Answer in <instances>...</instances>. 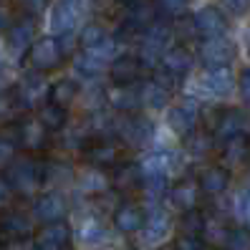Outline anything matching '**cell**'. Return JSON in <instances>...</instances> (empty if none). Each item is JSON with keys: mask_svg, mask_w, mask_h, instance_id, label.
Returning a JSON list of instances; mask_svg holds the SVG:
<instances>
[{"mask_svg": "<svg viewBox=\"0 0 250 250\" xmlns=\"http://www.w3.org/2000/svg\"><path fill=\"white\" fill-rule=\"evenodd\" d=\"M8 182L13 192L18 195H31L43 185V165L36 159H18L8 167Z\"/></svg>", "mask_w": 250, "mask_h": 250, "instance_id": "obj_1", "label": "cell"}, {"mask_svg": "<svg viewBox=\"0 0 250 250\" xmlns=\"http://www.w3.org/2000/svg\"><path fill=\"white\" fill-rule=\"evenodd\" d=\"M86 10V0H56L51 8V31L56 36H71Z\"/></svg>", "mask_w": 250, "mask_h": 250, "instance_id": "obj_2", "label": "cell"}, {"mask_svg": "<svg viewBox=\"0 0 250 250\" xmlns=\"http://www.w3.org/2000/svg\"><path fill=\"white\" fill-rule=\"evenodd\" d=\"M63 56H66V46L58 38H41L28 51V63L38 73H43V71H53L63 61Z\"/></svg>", "mask_w": 250, "mask_h": 250, "instance_id": "obj_3", "label": "cell"}, {"mask_svg": "<svg viewBox=\"0 0 250 250\" xmlns=\"http://www.w3.org/2000/svg\"><path fill=\"white\" fill-rule=\"evenodd\" d=\"M16 96L21 109H36V106H46L51 99V86L41 73H28V76L16 86Z\"/></svg>", "mask_w": 250, "mask_h": 250, "instance_id": "obj_4", "label": "cell"}, {"mask_svg": "<svg viewBox=\"0 0 250 250\" xmlns=\"http://www.w3.org/2000/svg\"><path fill=\"white\" fill-rule=\"evenodd\" d=\"M169 28L165 23H157L154 28L144 33L142 41V51H139V61L144 66H157L162 63V56L167 53V43H169Z\"/></svg>", "mask_w": 250, "mask_h": 250, "instance_id": "obj_5", "label": "cell"}, {"mask_svg": "<svg viewBox=\"0 0 250 250\" xmlns=\"http://www.w3.org/2000/svg\"><path fill=\"white\" fill-rule=\"evenodd\" d=\"M116 134L131 146H144L154 134V124L149 119H144V116H139V114H126L124 119H119V124H116Z\"/></svg>", "mask_w": 250, "mask_h": 250, "instance_id": "obj_6", "label": "cell"}, {"mask_svg": "<svg viewBox=\"0 0 250 250\" xmlns=\"http://www.w3.org/2000/svg\"><path fill=\"white\" fill-rule=\"evenodd\" d=\"M235 58V43L228 38H208L200 46V61L208 68H228Z\"/></svg>", "mask_w": 250, "mask_h": 250, "instance_id": "obj_7", "label": "cell"}, {"mask_svg": "<svg viewBox=\"0 0 250 250\" xmlns=\"http://www.w3.org/2000/svg\"><path fill=\"white\" fill-rule=\"evenodd\" d=\"M197 116H200L197 101L185 99V101L174 104V106L167 111V124H169L172 131H177V134H182V137H189V134H195Z\"/></svg>", "mask_w": 250, "mask_h": 250, "instance_id": "obj_8", "label": "cell"}, {"mask_svg": "<svg viewBox=\"0 0 250 250\" xmlns=\"http://www.w3.org/2000/svg\"><path fill=\"white\" fill-rule=\"evenodd\" d=\"M18 144L25 146L28 152H43L48 146V129L43 126L41 119H23L16 124Z\"/></svg>", "mask_w": 250, "mask_h": 250, "instance_id": "obj_9", "label": "cell"}, {"mask_svg": "<svg viewBox=\"0 0 250 250\" xmlns=\"http://www.w3.org/2000/svg\"><path fill=\"white\" fill-rule=\"evenodd\" d=\"M68 243H71V228L61 220V223H51L38 230L33 250H66Z\"/></svg>", "mask_w": 250, "mask_h": 250, "instance_id": "obj_10", "label": "cell"}, {"mask_svg": "<svg viewBox=\"0 0 250 250\" xmlns=\"http://www.w3.org/2000/svg\"><path fill=\"white\" fill-rule=\"evenodd\" d=\"M195 28H197V36H202L205 41L208 38H223V33L228 31V21L217 8L208 5V8L195 13Z\"/></svg>", "mask_w": 250, "mask_h": 250, "instance_id": "obj_11", "label": "cell"}, {"mask_svg": "<svg viewBox=\"0 0 250 250\" xmlns=\"http://www.w3.org/2000/svg\"><path fill=\"white\" fill-rule=\"evenodd\" d=\"M139 71H142V61L137 56H116L109 66V79L116 89H122V86H131L139 79Z\"/></svg>", "mask_w": 250, "mask_h": 250, "instance_id": "obj_12", "label": "cell"}, {"mask_svg": "<svg viewBox=\"0 0 250 250\" xmlns=\"http://www.w3.org/2000/svg\"><path fill=\"white\" fill-rule=\"evenodd\" d=\"M157 5H152L149 0H142V3L131 5L129 8V16H126V23H124V31L129 33H146L149 28H154L159 21H157Z\"/></svg>", "mask_w": 250, "mask_h": 250, "instance_id": "obj_13", "label": "cell"}, {"mask_svg": "<svg viewBox=\"0 0 250 250\" xmlns=\"http://www.w3.org/2000/svg\"><path fill=\"white\" fill-rule=\"evenodd\" d=\"M245 126H248V116L240 109L223 111V114H220V119L215 122V137L225 144V142H230L235 137H243Z\"/></svg>", "mask_w": 250, "mask_h": 250, "instance_id": "obj_14", "label": "cell"}, {"mask_svg": "<svg viewBox=\"0 0 250 250\" xmlns=\"http://www.w3.org/2000/svg\"><path fill=\"white\" fill-rule=\"evenodd\" d=\"M33 212L36 217L41 220V223H61L63 215H66V200L63 195H58V192H46V195H41L33 205Z\"/></svg>", "mask_w": 250, "mask_h": 250, "instance_id": "obj_15", "label": "cell"}, {"mask_svg": "<svg viewBox=\"0 0 250 250\" xmlns=\"http://www.w3.org/2000/svg\"><path fill=\"white\" fill-rule=\"evenodd\" d=\"M169 232V215L165 210H152L144 220V228H142V243L144 245H154L162 243Z\"/></svg>", "mask_w": 250, "mask_h": 250, "instance_id": "obj_16", "label": "cell"}, {"mask_svg": "<svg viewBox=\"0 0 250 250\" xmlns=\"http://www.w3.org/2000/svg\"><path fill=\"white\" fill-rule=\"evenodd\" d=\"M0 232L8 235V240L21 243V240H25L28 235H31V220H28L23 212H18V210H8L3 215V220H0Z\"/></svg>", "mask_w": 250, "mask_h": 250, "instance_id": "obj_17", "label": "cell"}, {"mask_svg": "<svg viewBox=\"0 0 250 250\" xmlns=\"http://www.w3.org/2000/svg\"><path fill=\"white\" fill-rule=\"evenodd\" d=\"M202 89L212 96H228L232 91V73L230 68H208V73L202 76Z\"/></svg>", "mask_w": 250, "mask_h": 250, "instance_id": "obj_18", "label": "cell"}, {"mask_svg": "<svg viewBox=\"0 0 250 250\" xmlns=\"http://www.w3.org/2000/svg\"><path fill=\"white\" fill-rule=\"evenodd\" d=\"M162 68L169 71L172 76L182 79L185 73L192 68V53H189L185 46H174V48H167V53L162 56Z\"/></svg>", "mask_w": 250, "mask_h": 250, "instance_id": "obj_19", "label": "cell"}, {"mask_svg": "<svg viewBox=\"0 0 250 250\" xmlns=\"http://www.w3.org/2000/svg\"><path fill=\"white\" fill-rule=\"evenodd\" d=\"M33 36H36V25L31 21H18V23H13L8 28V46L21 53V51H31L33 46Z\"/></svg>", "mask_w": 250, "mask_h": 250, "instance_id": "obj_20", "label": "cell"}, {"mask_svg": "<svg viewBox=\"0 0 250 250\" xmlns=\"http://www.w3.org/2000/svg\"><path fill=\"white\" fill-rule=\"evenodd\" d=\"M144 220H146V215L137 208V205H122V208L114 212V225L122 232H139L144 228Z\"/></svg>", "mask_w": 250, "mask_h": 250, "instance_id": "obj_21", "label": "cell"}, {"mask_svg": "<svg viewBox=\"0 0 250 250\" xmlns=\"http://www.w3.org/2000/svg\"><path fill=\"white\" fill-rule=\"evenodd\" d=\"M197 185L205 195H220V192H225L228 185H230V172L225 167H208L200 174Z\"/></svg>", "mask_w": 250, "mask_h": 250, "instance_id": "obj_22", "label": "cell"}, {"mask_svg": "<svg viewBox=\"0 0 250 250\" xmlns=\"http://www.w3.org/2000/svg\"><path fill=\"white\" fill-rule=\"evenodd\" d=\"M144 174H142V167L134 165V162H124V165H114V172H111V185L116 189H131L142 185Z\"/></svg>", "mask_w": 250, "mask_h": 250, "instance_id": "obj_23", "label": "cell"}, {"mask_svg": "<svg viewBox=\"0 0 250 250\" xmlns=\"http://www.w3.org/2000/svg\"><path fill=\"white\" fill-rule=\"evenodd\" d=\"M172 159H174V154H169V152L149 154V157H146V162L142 165L144 180H165L167 182V174L172 169Z\"/></svg>", "mask_w": 250, "mask_h": 250, "instance_id": "obj_24", "label": "cell"}, {"mask_svg": "<svg viewBox=\"0 0 250 250\" xmlns=\"http://www.w3.org/2000/svg\"><path fill=\"white\" fill-rule=\"evenodd\" d=\"M86 159L94 167H111L119 159V149L111 142H94L91 146H86Z\"/></svg>", "mask_w": 250, "mask_h": 250, "instance_id": "obj_25", "label": "cell"}, {"mask_svg": "<svg viewBox=\"0 0 250 250\" xmlns=\"http://www.w3.org/2000/svg\"><path fill=\"white\" fill-rule=\"evenodd\" d=\"M139 101L149 109H165L169 101V91L165 86H159L157 81H146L139 86Z\"/></svg>", "mask_w": 250, "mask_h": 250, "instance_id": "obj_26", "label": "cell"}, {"mask_svg": "<svg viewBox=\"0 0 250 250\" xmlns=\"http://www.w3.org/2000/svg\"><path fill=\"white\" fill-rule=\"evenodd\" d=\"M197 185L195 182H180V185H174L169 189V200L172 205H177L180 210H195V205H197Z\"/></svg>", "mask_w": 250, "mask_h": 250, "instance_id": "obj_27", "label": "cell"}, {"mask_svg": "<svg viewBox=\"0 0 250 250\" xmlns=\"http://www.w3.org/2000/svg\"><path fill=\"white\" fill-rule=\"evenodd\" d=\"M223 157L228 165H243V162H248L250 159V139L243 134V137H235V139L225 142Z\"/></svg>", "mask_w": 250, "mask_h": 250, "instance_id": "obj_28", "label": "cell"}, {"mask_svg": "<svg viewBox=\"0 0 250 250\" xmlns=\"http://www.w3.org/2000/svg\"><path fill=\"white\" fill-rule=\"evenodd\" d=\"M38 119L43 122V126H46L48 131H61L66 126V119H68V114L63 106H58V104H48L46 106H41L38 109Z\"/></svg>", "mask_w": 250, "mask_h": 250, "instance_id": "obj_29", "label": "cell"}, {"mask_svg": "<svg viewBox=\"0 0 250 250\" xmlns=\"http://www.w3.org/2000/svg\"><path fill=\"white\" fill-rule=\"evenodd\" d=\"M109 101L119 109V111H124V114H129V111H134L142 101H139V89H129V86H122V89H116V91H111L109 94Z\"/></svg>", "mask_w": 250, "mask_h": 250, "instance_id": "obj_30", "label": "cell"}, {"mask_svg": "<svg viewBox=\"0 0 250 250\" xmlns=\"http://www.w3.org/2000/svg\"><path fill=\"white\" fill-rule=\"evenodd\" d=\"M79 94V83L76 81H56L51 86V104H58V106H68L73 99Z\"/></svg>", "mask_w": 250, "mask_h": 250, "instance_id": "obj_31", "label": "cell"}, {"mask_svg": "<svg viewBox=\"0 0 250 250\" xmlns=\"http://www.w3.org/2000/svg\"><path fill=\"white\" fill-rule=\"evenodd\" d=\"M76 71L81 73V76H86V79H94V76H99L101 71H104V66H106V61H101L99 56H94V53H81L79 58H76Z\"/></svg>", "mask_w": 250, "mask_h": 250, "instance_id": "obj_32", "label": "cell"}, {"mask_svg": "<svg viewBox=\"0 0 250 250\" xmlns=\"http://www.w3.org/2000/svg\"><path fill=\"white\" fill-rule=\"evenodd\" d=\"M21 111V104H18V96H16V89L10 91H3L0 94V124H8L18 116Z\"/></svg>", "mask_w": 250, "mask_h": 250, "instance_id": "obj_33", "label": "cell"}, {"mask_svg": "<svg viewBox=\"0 0 250 250\" xmlns=\"http://www.w3.org/2000/svg\"><path fill=\"white\" fill-rule=\"evenodd\" d=\"M109 38H106V31L101 25H86L83 31H81V46H83V51H94V48H99V46H104Z\"/></svg>", "mask_w": 250, "mask_h": 250, "instance_id": "obj_34", "label": "cell"}, {"mask_svg": "<svg viewBox=\"0 0 250 250\" xmlns=\"http://www.w3.org/2000/svg\"><path fill=\"white\" fill-rule=\"evenodd\" d=\"M106 187H109V177L104 172H99V169H91V172H86L81 177V189H83V192H89V195L104 192Z\"/></svg>", "mask_w": 250, "mask_h": 250, "instance_id": "obj_35", "label": "cell"}, {"mask_svg": "<svg viewBox=\"0 0 250 250\" xmlns=\"http://www.w3.org/2000/svg\"><path fill=\"white\" fill-rule=\"evenodd\" d=\"M182 232L185 235H195V238H200V235L205 232V217H202V212L197 208L187 210L182 215Z\"/></svg>", "mask_w": 250, "mask_h": 250, "instance_id": "obj_36", "label": "cell"}, {"mask_svg": "<svg viewBox=\"0 0 250 250\" xmlns=\"http://www.w3.org/2000/svg\"><path fill=\"white\" fill-rule=\"evenodd\" d=\"M79 238H81V243H86V245L101 243V240H106V228L101 225V223H96V220H89V223L81 225Z\"/></svg>", "mask_w": 250, "mask_h": 250, "instance_id": "obj_37", "label": "cell"}, {"mask_svg": "<svg viewBox=\"0 0 250 250\" xmlns=\"http://www.w3.org/2000/svg\"><path fill=\"white\" fill-rule=\"evenodd\" d=\"M223 248L225 250H250V230H245V228L228 230Z\"/></svg>", "mask_w": 250, "mask_h": 250, "instance_id": "obj_38", "label": "cell"}, {"mask_svg": "<svg viewBox=\"0 0 250 250\" xmlns=\"http://www.w3.org/2000/svg\"><path fill=\"white\" fill-rule=\"evenodd\" d=\"M16 146H18V137L0 134V169H8L16 162Z\"/></svg>", "mask_w": 250, "mask_h": 250, "instance_id": "obj_39", "label": "cell"}, {"mask_svg": "<svg viewBox=\"0 0 250 250\" xmlns=\"http://www.w3.org/2000/svg\"><path fill=\"white\" fill-rule=\"evenodd\" d=\"M187 0H154V5L165 13V16H177V13L185 8Z\"/></svg>", "mask_w": 250, "mask_h": 250, "instance_id": "obj_40", "label": "cell"}, {"mask_svg": "<svg viewBox=\"0 0 250 250\" xmlns=\"http://www.w3.org/2000/svg\"><path fill=\"white\" fill-rule=\"evenodd\" d=\"M189 149H192L195 154H205L210 149L208 137H205V134H189Z\"/></svg>", "mask_w": 250, "mask_h": 250, "instance_id": "obj_41", "label": "cell"}, {"mask_svg": "<svg viewBox=\"0 0 250 250\" xmlns=\"http://www.w3.org/2000/svg\"><path fill=\"white\" fill-rule=\"evenodd\" d=\"M238 212H240V217L245 220V223H250V187L243 189L240 197H238Z\"/></svg>", "mask_w": 250, "mask_h": 250, "instance_id": "obj_42", "label": "cell"}, {"mask_svg": "<svg viewBox=\"0 0 250 250\" xmlns=\"http://www.w3.org/2000/svg\"><path fill=\"white\" fill-rule=\"evenodd\" d=\"M223 3L232 16H245V13L250 10V0H223Z\"/></svg>", "mask_w": 250, "mask_h": 250, "instance_id": "obj_43", "label": "cell"}, {"mask_svg": "<svg viewBox=\"0 0 250 250\" xmlns=\"http://www.w3.org/2000/svg\"><path fill=\"white\" fill-rule=\"evenodd\" d=\"M177 250H205V248H202V240L195 238V235H182L177 240Z\"/></svg>", "mask_w": 250, "mask_h": 250, "instance_id": "obj_44", "label": "cell"}, {"mask_svg": "<svg viewBox=\"0 0 250 250\" xmlns=\"http://www.w3.org/2000/svg\"><path fill=\"white\" fill-rule=\"evenodd\" d=\"M238 86H240V94H243V99H245V101H250V68H245V71L240 73V81H238Z\"/></svg>", "mask_w": 250, "mask_h": 250, "instance_id": "obj_45", "label": "cell"}, {"mask_svg": "<svg viewBox=\"0 0 250 250\" xmlns=\"http://www.w3.org/2000/svg\"><path fill=\"white\" fill-rule=\"evenodd\" d=\"M10 195H13V187H10L8 177H0V205H5Z\"/></svg>", "mask_w": 250, "mask_h": 250, "instance_id": "obj_46", "label": "cell"}, {"mask_svg": "<svg viewBox=\"0 0 250 250\" xmlns=\"http://www.w3.org/2000/svg\"><path fill=\"white\" fill-rule=\"evenodd\" d=\"M46 3H48V0H23V8L28 13H41L43 8H46Z\"/></svg>", "mask_w": 250, "mask_h": 250, "instance_id": "obj_47", "label": "cell"}, {"mask_svg": "<svg viewBox=\"0 0 250 250\" xmlns=\"http://www.w3.org/2000/svg\"><path fill=\"white\" fill-rule=\"evenodd\" d=\"M10 25H13V23H10V16H8V10H5L3 5H0V33H3V31H8Z\"/></svg>", "mask_w": 250, "mask_h": 250, "instance_id": "obj_48", "label": "cell"}, {"mask_svg": "<svg viewBox=\"0 0 250 250\" xmlns=\"http://www.w3.org/2000/svg\"><path fill=\"white\" fill-rule=\"evenodd\" d=\"M116 3H122V5H129V8H131V5H137V3H142V0H116Z\"/></svg>", "mask_w": 250, "mask_h": 250, "instance_id": "obj_49", "label": "cell"}, {"mask_svg": "<svg viewBox=\"0 0 250 250\" xmlns=\"http://www.w3.org/2000/svg\"><path fill=\"white\" fill-rule=\"evenodd\" d=\"M0 76H3V61H0Z\"/></svg>", "mask_w": 250, "mask_h": 250, "instance_id": "obj_50", "label": "cell"}, {"mask_svg": "<svg viewBox=\"0 0 250 250\" xmlns=\"http://www.w3.org/2000/svg\"><path fill=\"white\" fill-rule=\"evenodd\" d=\"M210 250H217V248H210Z\"/></svg>", "mask_w": 250, "mask_h": 250, "instance_id": "obj_51", "label": "cell"}, {"mask_svg": "<svg viewBox=\"0 0 250 250\" xmlns=\"http://www.w3.org/2000/svg\"><path fill=\"white\" fill-rule=\"evenodd\" d=\"M0 250H3V245H0Z\"/></svg>", "mask_w": 250, "mask_h": 250, "instance_id": "obj_52", "label": "cell"}]
</instances>
